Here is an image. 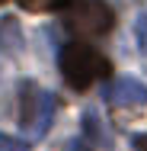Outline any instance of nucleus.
<instances>
[{"mask_svg": "<svg viewBox=\"0 0 147 151\" xmlns=\"http://www.w3.org/2000/svg\"><path fill=\"white\" fill-rule=\"evenodd\" d=\"M67 151H89V148H87V145H83V142H74V145H70V148H67Z\"/></svg>", "mask_w": 147, "mask_h": 151, "instance_id": "9d476101", "label": "nucleus"}, {"mask_svg": "<svg viewBox=\"0 0 147 151\" xmlns=\"http://www.w3.org/2000/svg\"><path fill=\"white\" fill-rule=\"evenodd\" d=\"M19 45H23V39H19V23H16L13 16H3V19H0V48L16 52Z\"/></svg>", "mask_w": 147, "mask_h": 151, "instance_id": "423d86ee", "label": "nucleus"}, {"mask_svg": "<svg viewBox=\"0 0 147 151\" xmlns=\"http://www.w3.org/2000/svg\"><path fill=\"white\" fill-rule=\"evenodd\" d=\"M0 151H32L23 138H16V135H3L0 132Z\"/></svg>", "mask_w": 147, "mask_h": 151, "instance_id": "6e6552de", "label": "nucleus"}, {"mask_svg": "<svg viewBox=\"0 0 147 151\" xmlns=\"http://www.w3.org/2000/svg\"><path fill=\"white\" fill-rule=\"evenodd\" d=\"M83 135H87L89 142H96V145H102V148H109L112 145V135H109V129L102 125V119L89 109V113H83Z\"/></svg>", "mask_w": 147, "mask_h": 151, "instance_id": "39448f33", "label": "nucleus"}, {"mask_svg": "<svg viewBox=\"0 0 147 151\" xmlns=\"http://www.w3.org/2000/svg\"><path fill=\"white\" fill-rule=\"evenodd\" d=\"M102 96H106L112 106H144L147 103V87L138 77H118L112 84H106Z\"/></svg>", "mask_w": 147, "mask_h": 151, "instance_id": "20e7f679", "label": "nucleus"}, {"mask_svg": "<svg viewBox=\"0 0 147 151\" xmlns=\"http://www.w3.org/2000/svg\"><path fill=\"white\" fill-rule=\"evenodd\" d=\"M23 10H32V13H42V10H55V6H61L64 0H16Z\"/></svg>", "mask_w": 147, "mask_h": 151, "instance_id": "0eeeda50", "label": "nucleus"}, {"mask_svg": "<svg viewBox=\"0 0 147 151\" xmlns=\"http://www.w3.org/2000/svg\"><path fill=\"white\" fill-rule=\"evenodd\" d=\"M115 26V13L112 6H106L102 0H80L64 13V29H70L74 35H102Z\"/></svg>", "mask_w": 147, "mask_h": 151, "instance_id": "7ed1b4c3", "label": "nucleus"}, {"mask_svg": "<svg viewBox=\"0 0 147 151\" xmlns=\"http://www.w3.org/2000/svg\"><path fill=\"white\" fill-rule=\"evenodd\" d=\"M58 64L67 87H74V90H87L89 84H96L99 77H109V71H112V64L87 42H67L61 48Z\"/></svg>", "mask_w": 147, "mask_h": 151, "instance_id": "f257e3e1", "label": "nucleus"}, {"mask_svg": "<svg viewBox=\"0 0 147 151\" xmlns=\"http://www.w3.org/2000/svg\"><path fill=\"white\" fill-rule=\"evenodd\" d=\"M51 116H55V96L38 90L32 81H23V87H19V125L26 132H32L35 138H42L51 125Z\"/></svg>", "mask_w": 147, "mask_h": 151, "instance_id": "f03ea898", "label": "nucleus"}, {"mask_svg": "<svg viewBox=\"0 0 147 151\" xmlns=\"http://www.w3.org/2000/svg\"><path fill=\"white\" fill-rule=\"evenodd\" d=\"M134 151H147V135H134Z\"/></svg>", "mask_w": 147, "mask_h": 151, "instance_id": "1a4fd4ad", "label": "nucleus"}]
</instances>
